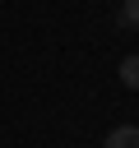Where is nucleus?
Returning a JSON list of instances; mask_svg holds the SVG:
<instances>
[{
    "label": "nucleus",
    "mask_w": 139,
    "mask_h": 148,
    "mask_svg": "<svg viewBox=\"0 0 139 148\" xmlns=\"http://www.w3.org/2000/svg\"><path fill=\"white\" fill-rule=\"evenodd\" d=\"M120 83L125 88H139V56H125L120 60Z\"/></svg>",
    "instance_id": "obj_2"
},
{
    "label": "nucleus",
    "mask_w": 139,
    "mask_h": 148,
    "mask_svg": "<svg viewBox=\"0 0 139 148\" xmlns=\"http://www.w3.org/2000/svg\"><path fill=\"white\" fill-rule=\"evenodd\" d=\"M102 148H139V125H120V130H111Z\"/></svg>",
    "instance_id": "obj_1"
},
{
    "label": "nucleus",
    "mask_w": 139,
    "mask_h": 148,
    "mask_svg": "<svg viewBox=\"0 0 139 148\" xmlns=\"http://www.w3.org/2000/svg\"><path fill=\"white\" fill-rule=\"evenodd\" d=\"M120 18H125V23H134V28H139V0H125V9H120Z\"/></svg>",
    "instance_id": "obj_3"
}]
</instances>
